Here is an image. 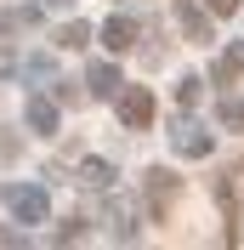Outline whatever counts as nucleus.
<instances>
[{
  "label": "nucleus",
  "instance_id": "0eeeda50",
  "mask_svg": "<svg viewBox=\"0 0 244 250\" xmlns=\"http://www.w3.org/2000/svg\"><path fill=\"white\" fill-rule=\"evenodd\" d=\"M29 120H34L40 137H57V108H51L46 97H34V103H29Z\"/></svg>",
  "mask_w": 244,
  "mask_h": 250
},
{
  "label": "nucleus",
  "instance_id": "f257e3e1",
  "mask_svg": "<svg viewBox=\"0 0 244 250\" xmlns=\"http://www.w3.org/2000/svg\"><path fill=\"white\" fill-rule=\"evenodd\" d=\"M176 193H182V176L176 171H148V210L153 216H165L176 205Z\"/></svg>",
  "mask_w": 244,
  "mask_h": 250
},
{
  "label": "nucleus",
  "instance_id": "ddd939ff",
  "mask_svg": "<svg viewBox=\"0 0 244 250\" xmlns=\"http://www.w3.org/2000/svg\"><path fill=\"white\" fill-rule=\"evenodd\" d=\"M204 6H210V17H233L239 12V0H204Z\"/></svg>",
  "mask_w": 244,
  "mask_h": 250
},
{
  "label": "nucleus",
  "instance_id": "423d86ee",
  "mask_svg": "<svg viewBox=\"0 0 244 250\" xmlns=\"http://www.w3.org/2000/svg\"><path fill=\"white\" fill-rule=\"evenodd\" d=\"M239 74H244V46H227L222 62H216V85H233Z\"/></svg>",
  "mask_w": 244,
  "mask_h": 250
},
{
  "label": "nucleus",
  "instance_id": "f03ea898",
  "mask_svg": "<svg viewBox=\"0 0 244 250\" xmlns=\"http://www.w3.org/2000/svg\"><path fill=\"white\" fill-rule=\"evenodd\" d=\"M120 120L131 125V131H148V125H153V91H142V85H131V91L120 97Z\"/></svg>",
  "mask_w": 244,
  "mask_h": 250
},
{
  "label": "nucleus",
  "instance_id": "20e7f679",
  "mask_svg": "<svg viewBox=\"0 0 244 250\" xmlns=\"http://www.w3.org/2000/svg\"><path fill=\"white\" fill-rule=\"evenodd\" d=\"M102 40H108L114 57H125V51L137 46V23H131V17H108V23H102Z\"/></svg>",
  "mask_w": 244,
  "mask_h": 250
},
{
  "label": "nucleus",
  "instance_id": "9d476101",
  "mask_svg": "<svg viewBox=\"0 0 244 250\" xmlns=\"http://www.w3.org/2000/svg\"><path fill=\"white\" fill-rule=\"evenodd\" d=\"M176 148H182V154H204V148H210V142L199 137V131H182V137H176Z\"/></svg>",
  "mask_w": 244,
  "mask_h": 250
},
{
  "label": "nucleus",
  "instance_id": "4468645a",
  "mask_svg": "<svg viewBox=\"0 0 244 250\" xmlns=\"http://www.w3.org/2000/svg\"><path fill=\"white\" fill-rule=\"evenodd\" d=\"M222 120H227V125H244V103H222Z\"/></svg>",
  "mask_w": 244,
  "mask_h": 250
},
{
  "label": "nucleus",
  "instance_id": "7ed1b4c3",
  "mask_svg": "<svg viewBox=\"0 0 244 250\" xmlns=\"http://www.w3.org/2000/svg\"><path fill=\"white\" fill-rule=\"evenodd\" d=\"M176 23H182V34L193 40V46H210V17L199 12L193 0H176Z\"/></svg>",
  "mask_w": 244,
  "mask_h": 250
},
{
  "label": "nucleus",
  "instance_id": "6e6552de",
  "mask_svg": "<svg viewBox=\"0 0 244 250\" xmlns=\"http://www.w3.org/2000/svg\"><path fill=\"white\" fill-rule=\"evenodd\" d=\"M85 80H91V85H97V91H114V85H120V68H114V62H97V68H91V74H85Z\"/></svg>",
  "mask_w": 244,
  "mask_h": 250
},
{
  "label": "nucleus",
  "instance_id": "1a4fd4ad",
  "mask_svg": "<svg viewBox=\"0 0 244 250\" xmlns=\"http://www.w3.org/2000/svg\"><path fill=\"white\" fill-rule=\"evenodd\" d=\"M108 176H114V171H108L102 159H85V182H91V188H108Z\"/></svg>",
  "mask_w": 244,
  "mask_h": 250
},
{
  "label": "nucleus",
  "instance_id": "f8f14e48",
  "mask_svg": "<svg viewBox=\"0 0 244 250\" xmlns=\"http://www.w3.org/2000/svg\"><path fill=\"white\" fill-rule=\"evenodd\" d=\"M176 103H182V108H193V103H199V80H182V91H176Z\"/></svg>",
  "mask_w": 244,
  "mask_h": 250
},
{
  "label": "nucleus",
  "instance_id": "9b49d317",
  "mask_svg": "<svg viewBox=\"0 0 244 250\" xmlns=\"http://www.w3.org/2000/svg\"><path fill=\"white\" fill-rule=\"evenodd\" d=\"M85 34H91V29H85V23H68V29L57 34V46H80V40H85Z\"/></svg>",
  "mask_w": 244,
  "mask_h": 250
},
{
  "label": "nucleus",
  "instance_id": "39448f33",
  "mask_svg": "<svg viewBox=\"0 0 244 250\" xmlns=\"http://www.w3.org/2000/svg\"><path fill=\"white\" fill-rule=\"evenodd\" d=\"M12 210L29 216V222H40L46 216V193H40V188H12Z\"/></svg>",
  "mask_w": 244,
  "mask_h": 250
}]
</instances>
